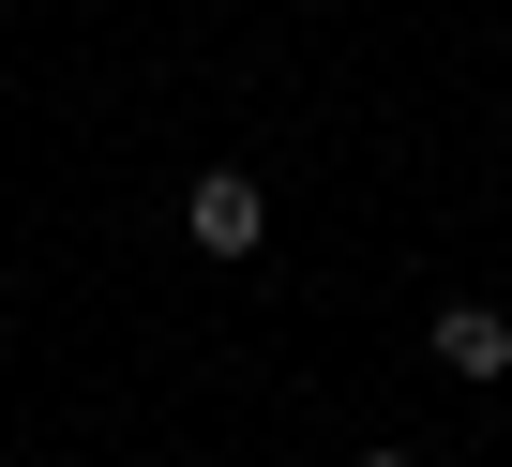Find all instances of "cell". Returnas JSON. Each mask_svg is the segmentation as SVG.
Instances as JSON below:
<instances>
[{"label":"cell","instance_id":"1","mask_svg":"<svg viewBox=\"0 0 512 467\" xmlns=\"http://www.w3.org/2000/svg\"><path fill=\"white\" fill-rule=\"evenodd\" d=\"M181 226H196V257H256V242H272V211H256L241 166H211V181L181 196Z\"/></svg>","mask_w":512,"mask_h":467},{"label":"cell","instance_id":"2","mask_svg":"<svg viewBox=\"0 0 512 467\" xmlns=\"http://www.w3.org/2000/svg\"><path fill=\"white\" fill-rule=\"evenodd\" d=\"M437 377H512V317L452 302V317H437Z\"/></svg>","mask_w":512,"mask_h":467},{"label":"cell","instance_id":"3","mask_svg":"<svg viewBox=\"0 0 512 467\" xmlns=\"http://www.w3.org/2000/svg\"><path fill=\"white\" fill-rule=\"evenodd\" d=\"M362 467H407V452H362Z\"/></svg>","mask_w":512,"mask_h":467}]
</instances>
